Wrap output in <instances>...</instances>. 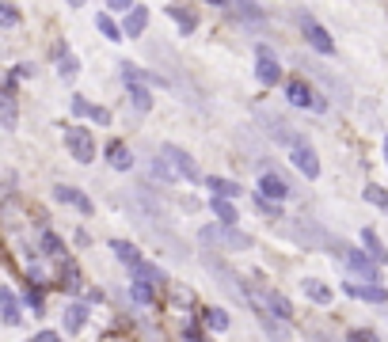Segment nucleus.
<instances>
[{"label": "nucleus", "instance_id": "dca6fc26", "mask_svg": "<svg viewBox=\"0 0 388 342\" xmlns=\"http://www.w3.org/2000/svg\"><path fill=\"white\" fill-rule=\"evenodd\" d=\"M206 186H209V191H214V198H229V202H232V198H240V194H243V186H240V183H232V179H221V175H214V179H209Z\"/></svg>", "mask_w": 388, "mask_h": 342}, {"label": "nucleus", "instance_id": "cd10ccee", "mask_svg": "<svg viewBox=\"0 0 388 342\" xmlns=\"http://www.w3.org/2000/svg\"><path fill=\"white\" fill-rule=\"evenodd\" d=\"M130 293H134L137 304H152V285L149 282H134V285H130Z\"/></svg>", "mask_w": 388, "mask_h": 342}, {"label": "nucleus", "instance_id": "bb28decb", "mask_svg": "<svg viewBox=\"0 0 388 342\" xmlns=\"http://www.w3.org/2000/svg\"><path fill=\"white\" fill-rule=\"evenodd\" d=\"M365 202H373V205H381V209H388V194H384V186H377V183H369V186H365Z\"/></svg>", "mask_w": 388, "mask_h": 342}, {"label": "nucleus", "instance_id": "4c0bfd02", "mask_svg": "<svg viewBox=\"0 0 388 342\" xmlns=\"http://www.w3.org/2000/svg\"><path fill=\"white\" fill-rule=\"evenodd\" d=\"M92 118H95L99 126H107V122H110V110H103V107H92Z\"/></svg>", "mask_w": 388, "mask_h": 342}, {"label": "nucleus", "instance_id": "f8f14e48", "mask_svg": "<svg viewBox=\"0 0 388 342\" xmlns=\"http://www.w3.org/2000/svg\"><path fill=\"white\" fill-rule=\"evenodd\" d=\"M53 198H58V202H65V205H76L80 213H92V198H84L76 186H65V183H61L58 191H53Z\"/></svg>", "mask_w": 388, "mask_h": 342}, {"label": "nucleus", "instance_id": "423d86ee", "mask_svg": "<svg viewBox=\"0 0 388 342\" xmlns=\"http://www.w3.org/2000/svg\"><path fill=\"white\" fill-rule=\"evenodd\" d=\"M202 240H206V244H217V247H251V240L243 233H236V228H229V225L202 228Z\"/></svg>", "mask_w": 388, "mask_h": 342}, {"label": "nucleus", "instance_id": "b1692460", "mask_svg": "<svg viewBox=\"0 0 388 342\" xmlns=\"http://www.w3.org/2000/svg\"><path fill=\"white\" fill-rule=\"evenodd\" d=\"M301 285H305V293H308V296H313V301H316V304H327V301H331V289H327V285H324V282H316V278H305Z\"/></svg>", "mask_w": 388, "mask_h": 342}, {"label": "nucleus", "instance_id": "0eeeda50", "mask_svg": "<svg viewBox=\"0 0 388 342\" xmlns=\"http://www.w3.org/2000/svg\"><path fill=\"white\" fill-rule=\"evenodd\" d=\"M259 194H263V198H271V202H285V198H290V183H285L278 171H263V179H259Z\"/></svg>", "mask_w": 388, "mask_h": 342}, {"label": "nucleus", "instance_id": "473e14b6", "mask_svg": "<svg viewBox=\"0 0 388 342\" xmlns=\"http://www.w3.org/2000/svg\"><path fill=\"white\" fill-rule=\"evenodd\" d=\"M27 304H31V312H35V316H42V293L38 289L27 293Z\"/></svg>", "mask_w": 388, "mask_h": 342}, {"label": "nucleus", "instance_id": "6ab92c4d", "mask_svg": "<svg viewBox=\"0 0 388 342\" xmlns=\"http://www.w3.org/2000/svg\"><path fill=\"white\" fill-rule=\"evenodd\" d=\"M0 304H4V324H8V327H16V324H19V316H23V312H19L16 293H12V289H4V293H0Z\"/></svg>", "mask_w": 388, "mask_h": 342}, {"label": "nucleus", "instance_id": "a878e982", "mask_svg": "<svg viewBox=\"0 0 388 342\" xmlns=\"http://www.w3.org/2000/svg\"><path fill=\"white\" fill-rule=\"evenodd\" d=\"M168 16L175 19V23H179V31H183V35H191V31H194V16H187L183 8H168Z\"/></svg>", "mask_w": 388, "mask_h": 342}, {"label": "nucleus", "instance_id": "72a5a7b5", "mask_svg": "<svg viewBox=\"0 0 388 342\" xmlns=\"http://www.w3.org/2000/svg\"><path fill=\"white\" fill-rule=\"evenodd\" d=\"M347 342H377V335H373V331H350Z\"/></svg>", "mask_w": 388, "mask_h": 342}, {"label": "nucleus", "instance_id": "1a4fd4ad", "mask_svg": "<svg viewBox=\"0 0 388 342\" xmlns=\"http://www.w3.org/2000/svg\"><path fill=\"white\" fill-rule=\"evenodd\" d=\"M285 99H290L293 107H313L316 110V99L320 95H313V87H308L305 80H290V84H285Z\"/></svg>", "mask_w": 388, "mask_h": 342}, {"label": "nucleus", "instance_id": "a19ab883", "mask_svg": "<svg viewBox=\"0 0 388 342\" xmlns=\"http://www.w3.org/2000/svg\"><path fill=\"white\" fill-rule=\"evenodd\" d=\"M384 160H388V137H384Z\"/></svg>", "mask_w": 388, "mask_h": 342}, {"label": "nucleus", "instance_id": "58836bf2", "mask_svg": "<svg viewBox=\"0 0 388 342\" xmlns=\"http://www.w3.org/2000/svg\"><path fill=\"white\" fill-rule=\"evenodd\" d=\"M69 8H84V0H69Z\"/></svg>", "mask_w": 388, "mask_h": 342}, {"label": "nucleus", "instance_id": "c85d7f7f", "mask_svg": "<svg viewBox=\"0 0 388 342\" xmlns=\"http://www.w3.org/2000/svg\"><path fill=\"white\" fill-rule=\"evenodd\" d=\"M134 282H160V270L149 267V262H141V267H134Z\"/></svg>", "mask_w": 388, "mask_h": 342}, {"label": "nucleus", "instance_id": "f257e3e1", "mask_svg": "<svg viewBox=\"0 0 388 342\" xmlns=\"http://www.w3.org/2000/svg\"><path fill=\"white\" fill-rule=\"evenodd\" d=\"M335 255L347 262V267L358 274V278H365V282H381V262H377L369 251H354V247H347V244H335Z\"/></svg>", "mask_w": 388, "mask_h": 342}, {"label": "nucleus", "instance_id": "39448f33", "mask_svg": "<svg viewBox=\"0 0 388 342\" xmlns=\"http://www.w3.org/2000/svg\"><path fill=\"white\" fill-rule=\"evenodd\" d=\"M301 31H305V42H308V46H313L316 53H324V58H331V53H335V38H331L313 16H305V19H301Z\"/></svg>", "mask_w": 388, "mask_h": 342}, {"label": "nucleus", "instance_id": "9b49d317", "mask_svg": "<svg viewBox=\"0 0 388 342\" xmlns=\"http://www.w3.org/2000/svg\"><path fill=\"white\" fill-rule=\"evenodd\" d=\"M347 293L358 296V301H369V304H388V289H384V285H358V282H350Z\"/></svg>", "mask_w": 388, "mask_h": 342}, {"label": "nucleus", "instance_id": "7ed1b4c3", "mask_svg": "<svg viewBox=\"0 0 388 342\" xmlns=\"http://www.w3.org/2000/svg\"><path fill=\"white\" fill-rule=\"evenodd\" d=\"M65 145H69V152H73L76 164H92V156H95V137H92V129L65 126Z\"/></svg>", "mask_w": 388, "mask_h": 342}, {"label": "nucleus", "instance_id": "ea45409f", "mask_svg": "<svg viewBox=\"0 0 388 342\" xmlns=\"http://www.w3.org/2000/svg\"><path fill=\"white\" fill-rule=\"evenodd\" d=\"M206 4H225V0H206Z\"/></svg>", "mask_w": 388, "mask_h": 342}, {"label": "nucleus", "instance_id": "2f4dec72", "mask_svg": "<svg viewBox=\"0 0 388 342\" xmlns=\"http://www.w3.org/2000/svg\"><path fill=\"white\" fill-rule=\"evenodd\" d=\"M107 8H110V12H134V0H107Z\"/></svg>", "mask_w": 388, "mask_h": 342}, {"label": "nucleus", "instance_id": "f3484780", "mask_svg": "<svg viewBox=\"0 0 388 342\" xmlns=\"http://www.w3.org/2000/svg\"><path fill=\"white\" fill-rule=\"evenodd\" d=\"M107 156H110V168H115V171H130V168H134V156H130V149L118 145V141L107 149Z\"/></svg>", "mask_w": 388, "mask_h": 342}, {"label": "nucleus", "instance_id": "aec40b11", "mask_svg": "<svg viewBox=\"0 0 388 342\" xmlns=\"http://www.w3.org/2000/svg\"><path fill=\"white\" fill-rule=\"evenodd\" d=\"M84 319H88L84 304H69V308H65V331H69V335H76V331L84 327Z\"/></svg>", "mask_w": 388, "mask_h": 342}, {"label": "nucleus", "instance_id": "393cba45", "mask_svg": "<svg viewBox=\"0 0 388 342\" xmlns=\"http://www.w3.org/2000/svg\"><path fill=\"white\" fill-rule=\"evenodd\" d=\"M202 324L209 331H229V312H221V308H206L202 312Z\"/></svg>", "mask_w": 388, "mask_h": 342}, {"label": "nucleus", "instance_id": "412c9836", "mask_svg": "<svg viewBox=\"0 0 388 342\" xmlns=\"http://www.w3.org/2000/svg\"><path fill=\"white\" fill-rule=\"evenodd\" d=\"M126 95L134 99L137 110H152V92H149L145 84H126Z\"/></svg>", "mask_w": 388, "mask_h": 342}, {"label": "nucleus", "instance_id": "4be33fe9", "mask_svg": "<svg viewBox=\"0 0 388 342\" xmlns=\"http://www.w3.org/2000/svg\"><path fill=\"white\" fill-rule=\"evenodd\" d=\"M362 244H365V251H369V255H373L377 262H388V251H384L381 240H377L373 228H365V233H362Z\"/></svg>", "mask_w": 388, "mask_h": 342}, {"label": "nucleus", "instance_id": "2eb2a0df", "mask_svg": "<svg viewBox=\"0 0 388 342\" xmlns=\"http://www.w3.org/2000/svg\"><path fill=\"white\" fill-rule=\"evenodd\" d=\"M209 209H214V217L221 220V225H229V228L240 220V217H236V205H232L229 198H214V194H209Z\"/></svg>", "mask_w": 388, "mask_h": 342}, {"label": "nucleus", "instance_id": "c9c22d12", "mask_svg": "<svg viewBox=\"0 0 388 342\" xmlns=\"http://www.w3.org/2000/svg\"><path fill=\"white\" fill-rule=\"evenodd\" d=\"M73 114H80V118H84V114H92V107H88V99H80V95L73 99Z\"/></svg>", "mask_w": 388, "mask_h": 342}, {"label": "nucleus", "instance_id": "ddd939ff", "mask_svg": "<svg viewBox=\"0 0 388 342\" xmlns=\"http://www.w3.org/2000/svg\"><path fill=\"white\" fill-rule=\"evenodd\" d=\"M267 304H271V316L274 319H293V304H290V296L285 293H278V289H267Z\"/></svg>", "mask_w": 388, "mask_h": 342}, {"label": "nucleus", "instance_id": "c756f323", "mask_svg": "<svg viewBox=\"0 0 388 342\" xmlns=\"http://www.w3.org/2000/svg\"><path fill=\"white\" fill-rule=\"evenodd\" d=\"M61 251H65V244H61V240L53 236V233L42 236V255H61Z\"/></svg>", "mask_w": 388, "mask_h": 342}, {"label": "nucleus", "instance_id": "20e7f679", "mask_svg": "<svg viewBox=\"0 0 388 342\" xmlns=\"http://www.w3.org/2000/svg\"><path fill=\"white\" fill-rule=\"evenodd\" d=\"M290 160H293V168L305 175V179H316L320 175V156H316V149L308 145L305 137H297V145L290 149Z\"/></svg>", "mask_w": 388, "mask_h": 342}, {"label": "nucleus", "instance_id": "9d476101", "mask_svg": "<svg viewBox=\"0 0 388 342\" xmlns=\"http://www.w3.org/2000/svg\"><path fill=\"white\" fill-rule=\"evenodd\" d=\"M149 27V8H134V12H126V19H122V31H126V38H141Z\"/></svg>", "mask_w": 388, "mask_h": 342}, {"label": "nucleus", "instance_id": "f03ea898", "mask_svg": "<svg viewBox=\"0 0 388 342\" xmlns=\"http://www.w3.org/2000/svg\"><path fill=\"white\" fill-rule=\"evenodd\" d=\"M160 160L168 164V168L179 175V179H187V183H198L202 175H198V164L191 160V152H183L179 145H164L160 149Z\"/></svg>", "mask_w": 388, "mask_h": 342}, {"label": "nucleus", "instance_id": "e433bc0d", "mask_svg": "<svg viewBox=\"0 0 388 342\" xmlns=\"http://www.w3.org/2000/svg\"><path fill=\"white\" fill-rule=\"evenodd\" d=\"M31 342H61V335H58V331H38Z\"/></svg>", "mask_w": 388, "mask_h": 342}, {"label": "nucleus", "instance_id": "f704fd0d", "mask_svg": "<svg viewBox=\"0 0 388 342\" xmlns=\"http://www.w3.org/2000/svg\"><path fill=\"white\" fill-rule=\"evenodd\" d=\"M76 285H80L76 282V267L73 262H65V289H76Z\"/></svg>", "mask_w": 388, "mask_h": 342}, {"label": "nucleus", "instance_id": "5701e85b", "mask_svg": "<svg viewBox=\"0 0 388 342\" xmlns=\"http://www.w3.org/2000/svg\"><path fill=\"white\" fill-rule=\"evenodd\" d=\"M95 27H99V35L110 38V42H122V35H126V31H122L110 16H95Z\"/></svg>", "mask_w": 388, "mask_h": 342}, {"label": "nucleus", "instance_id": "6e6552de", "mask_svg": "<svg viewBox=\"0 0 388 342\" xmlns=\"http://www.w3.org/2000/svg\"><path fill=\"white\" fill-rule=\"evenodd\" d=\"M255 76H259V84H278L282 80V65L271 58L267 46H259V65H255Z\"/></svg>", "mask_w": 388, "mask_h": 342}, {"label": "nucleus", "instance_id": "4468645a", "mask_svg": "<svg viewBox=\"0 0 388 342\" xmlns=\"http://www.w3.org/2000/svg\"><path fill=\"white\" fill-rule=\"evenodd\" d=\"M58 73L61 80H76V73H80V61H76V53H69V46H58Z\"/></svg>", "mask_w": 388, "mask_h": 342}, {"label": "nucleus", "instance_id": "a211bd4d", "mask_svg": "<svg viewBox=\"0 0 388 342\" xmlns=\"http://www.w3.org/2000/svg\"><path fill=\"white\" fill-rule=\"evenodd\" d=\"M110 251H115V255H118L122 262H126L130 270H134V267H141V251H137L134 244H126V240H115V244H110Z\"/></svg>", "mask_w": 388, "mask_h": 342}, {"label": "nucleus", "instance_id": "7c9ffc66", "mask_svg": "<svg viewBox=\"0 0 388 342\" xmlns=\"http://www.w3.org/2000/svg\"><path fill=\"white\" fill-rule=\"evenodd\" d=\"M0 8H4V12H0V19H4V27H16V23H19V12H16L12 4H0Z\"/></svg>", "mask_w": 388, "mask_h": 342}]
</instances>
